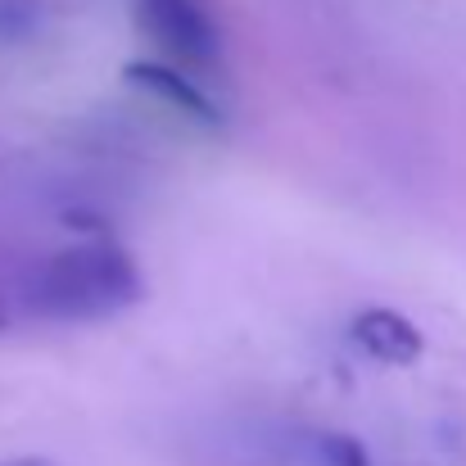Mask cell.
Here are the masks:
<instances>
[{
    "mask_svg": "<svg viewBox=\"0 0 466 466\" xmlns=\"http://www.w3.org/2000/svg\"><path fill=\"white\" fill-rule=\"evenodd\" d=\"M141 290L146 281L132 254L109 240H91L27 268L14 299L18 312L36 321H105L132 309Z\"/></svg>",
    "mask_w": 466,
    "mask_h": 466,
    "instance_id": "cell-1",
    "label": "cell"
},
{
    "mask_svg": "<svg viewBox=\"0 0 466 466\" xmlns=\"http://www.w3.org/2000/svg\"><path fill=\"white\" fill-rule=\"evenodd\" d=\"M141 32L167 55V68L204 82L222 68V27L208 0H132Z\"/></svg>",
    "mask_w": 466,
    "mask_h": 466,
    "instance_id": "cell-2",
    "label": "cell"
},
{
    "mask_svg": "<svg viewBox=\"0 0 466 466\" xmlns=\"http://www.w3.org/2000/svg\"><path fill=\"white\" fill-rule=\"evenodd\" d=\"M349 335L371 362H385V367H408L421 358V330L394 309H362L353 317Z\"/></svg>",
    "mask_w": 466,
    "mask_h": 466,
    "instance_id": "cell-3",
    "label": "cell"
},
{
    "mask_svg": "<svg viewBox=\"0 0 466 466\" xmlns=\"http://www.w3.org/2000/svg\"><path fill=\"white\" fill-rule=\"evenodd\" d=\"M127 82L141 86V91H150L163 105L181 109V114L195 118V123H218V109H213V100L204 96V86L190 82L186 73L167 68V64H132V68H127Z\"/></svg>",
    "mask_w": 466,
    "mask_h": 466,
    "instance_id": "cell-4",
    "label": "cell"
},
{
    "mask_svg": "<svg viewBox=\"0 0 466 466\" xmlns=\"http://www.w3.org/2000/svg\"><path fill=\"white\" fill-rule=\"evenodd\" d=\"M317 453L326 466H371L367 449L353 435H317Z\"/></svg>",
    "mask_w": 466,
    "mask_h": 466,
    "instance_id": "cell-5",
    "label": "cell"
},
{
    "mask_svg": "<svg viewBox=\"0 0 466 466\" xmlns=\"http://www.w3.org/2000/svg\"><path fill=\"white\" fill-rule=\"evenodd\" d=\"M14 309H18V304H14V295H5V286H0V330L14 321Z\"/></svg>",
    "mask_w": 466,
    "mask_h": 466,
    "instance_id": "cell-6",
    "label": "cell"
},
{
    "mask_svg": "<svg viewBox=\"0 0 466 466\" xmlns=\"http://www.w3.org/2000/svg\"><path fill=\"white\" fill-rule=\"evenodd\" d=\"M0 466H55V462H46V458H9V462H0Z\"/></svg>",
    "mask_w": 466,
    "mask_h": 466,
    "instance_id": "cell-7",
    "label": "cell"
}]
</instances>
